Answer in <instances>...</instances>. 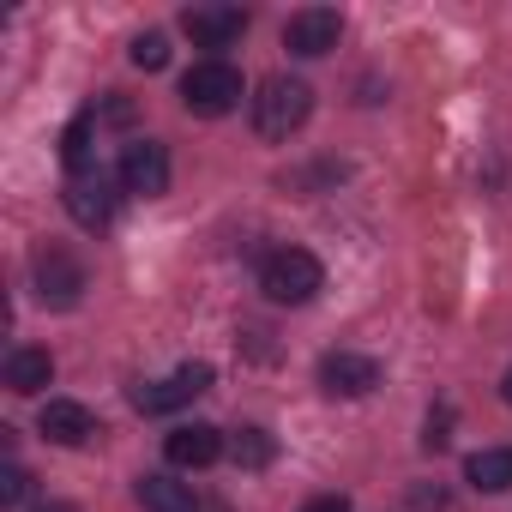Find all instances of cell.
Listing matches in <instances>:
<instances>
[{
	"instance_id": "cell-10",
	"label": "cell",
	"mask_w": 512,
	"mask_h": 512,
	"mask_svg": "<svg viewBox=\"0 0 512 512\" xmlns=\"http://www.w3.org/2000/svg\"><path fill=\"white\" fill-rule=\"evenodd\" d=\"M61 199H67V217H73L79 229H91V235L115 223V193H109V181H103V175H73Z\"/></svg>"
},
{
	"instance_id": "cell-13",
	"label": "cell",
	"mask_w": 512,
	"mask_h": 512,
	"mask_svg": "<svg viewBox=\"0 0 512 512\" xmlns=\"http://www.w3.org/2000/svg\"><path fill=\"white\" fill-rule=\"evenodd\" d=\"M37 428H43L55 446H85V440L97 434V416H91L85 404H73V398H49L43 416H37Z\"/></svg>"
},
{
	"instance_id": "cell-9",
	"label": "cell",
	"mask_w": 512,
	"mask_h": 512,
	"mask_svg": "<svg viewBox=\"0 0 512 512\" xmlns=\"http://www.w3.org/2000/svg\"><path fill=\"white\" fill-rule=\"evenodd\" d=\"M181 31L193 37V49H229V43H241V31H247V13L241 7H187L181 13Z\"/></svg>"
},
{
	"instance_id": "cell-20",
	"label": "cell",
	"mask_w": 512,
	"mask_h": 512,
	"mask_svg": "<svg viewBox=\"0 0 512 512\" xmlns=\"http://www.w3.org/2000/svg\"><path fill=\"white\" fill-rule=\"evenodd\" d=\"M97 121H115V127H121V121H133V103L109 91V103H103V115H97Z\"/></svg>"
},
{
	"instance_id": "cell-14",
	"label": "cell",
	"mask_w": 512,
	"mask_h": 512,
	"mask_svg": "<svg viewBox=\"0 0 512 512\" xmlns=\"http://www.w3.org/2000/svg\"><path fill=\"white\" fill-rule=\"evenodd\" d=\"M49 380H55V356H49V350H31V344H19V350L7 356V392L31 398V392H43Z\"/></svg>"
},
{
	"instance_id": "cell-15",
	"label": "cell",
	"mask_w": 512,
	"mask_h": 512,
	"mask_svg": "<svg viewBox=\"0 0 512 512\" xmlns=\"http://www.w3.org/2000/svg\"><path fill=\"white\" fill-rule=\"evenodd\" d=\"M464 476H470V488H482V494H506V488H512V446H482V452H470V458H464Z\"/></svg>"
},
{
	"instance_id": "cell-1",
	"label": "cell",
	"mask_w": 512,
	"mask_h": 512,
	"mask_svg": "<svg viewBox=\"0 0 512 512\" xmlns=\"http://www.w3.org/2000/svg\"><path fill=\"white\" fill-rule=\"evenodd\" d=\"M247 103H253V133H260V139H290V133L314 115L308 79H290V73L260 79V91H253Z\"/></svg>"
},
{
	"instance_id": "cell-21",
	"label": "cell",
	"mask_w": 512,
	"mask_h": 512,
	"mask_svg": "<svg viewBox=\"0 0 512 512\" xmlns=\"http://www.w3.org/2000/svg\"><path fill=\"white\" fill-rule=\"evenodd\" d=\"M446 422H452L446 410H440V416H428V434H422V446H428V452H440V446H446Z\"/></svg>"
},
{
	"instance_id": "cell-7",
	"label": "cell",
	"mask_w": 512,
	"mask_h": 512,
	"mask_svg": "<svg viewBox=\"0 0 512 512\" xmlns=\"http://www.w3.org/2000/svg\"><path fill=\"white\" fill-rule=\"evenodd\" d=\"M211 386V362H187V368H175L169 380H145V386H133V404L145 410V416H163V410H181L187 398H199Z\"/></svg>"
},
{
	"instance_id": "cell-4",
	"label": "cell",
	"mask_w": 512,
	"mask_h": 512,
	"mask_svg": "<svg viewBox=\"0 0 512 512\" xmlns=\"http://www.w3.org/2000/svg\"><path fill=\"white\" fill-rule=\"evenodd\" d=\"M31 278H37V296L49 302V308H73L79 296H85V266L73 260L67 247H37V260H31Z\"/></svg>"
},
{
	"instance_id": "cell-22",
	"label": "cell",
	"mask_w": 512,
	"mask_h": 512,
	"mask_svg": "<svg viewBox=\"0 0 512 512\" xmlns=\"http://www.w3.org/2000/svg\"><path fill=\"white\" fill-rule=\"evenodd\" d=\"M302 512H350V500H344V494H320V500H308Z\"/></svg>"
},
{
	"instance_id": "cell-24",
	"label": "cell",
	"mask_w": 512,
	"mask_h": 512,
	"mask_svg": "<svg viewBox=\"0 0 512 512\" xmlns=\"http://www.w3.org/2000/svg\"><path fill=\"white\" fill-rule=\"evenodd\" d=\"M500 398H506V404H512V368H506V380H500Z\"/></svg>"
},
{
	"instance_id": "cell-12",
	"label": "cell",
	"mask_w": 512,
	"mask_h": 512,
	"mask_svg": "<svg viewBox=\"0 0 512 512\" xmlns=\"http://www.w3.org/2000/svg\"><path fill=\"white\" fill-rule=\"evenodd\" d=\"M133 500H139L145 512H199L193 482H181V476H169V470H145V476L133 482Z\"/></svg>"
},
{
	"instance_id": "cell-8",
	"label": "cell",
	"mask_w": 512,
	"mask_h": 512,
	"mask_svg": "<svg viewBox=\"0 0 512 512\" xmlns=\"http://www.w3.org/2000/svg\"><path fill=\"white\" fill-rule=\"evenodd\" d=\"M320 386H326L332 398H368V392L380 386V362L362 356V350H332V356L320 362Z\"/></svg>"
},
{
	"instance_id": "cell-23",
	"label": "cell",
	"mask_w": 512,
	"mask_h": 512,
	"mask_svg": "<svg viewBox=\"0 0 512 512\" xmlns=\"http://www.w3.org/2000/svg\"><path fill=\"white\" fill-rule=\"evenodd\" d=\"M37 512H79V506H67V500H49V506H37Z\"/></svg>"
},
{
	"instance_id": "cell-11",
	"label": "cell",
	"mask_w": 512,
	"mask_h": 512,
	"mask_svg": "<svg viewBox=\"0 0 512 512\" xmlns=\"http://www.w3.org/2000/svg\"><path fill=\"white\" fill-rule=\"evenodd\" d=\"M163 452H169L175 470H205V464L223 458V434H217L211 422H187V428H175V434L163 440Z\"/></svg>"
},
{
	"instance_id": "cell-16",
	"label": "cell",
	"mask_w": 512,
	"mask_h": 512,
	"mask_svg": "<svg viewBox=\"0 0 512 512\" xmlns=\"http://www.w3.org/2000/svg\"><path fill=\"white\" fill-rule=\"evenodd\" d=\"M229 452H235V464H241V470H266V464L278 458V440H272L266 428H241V434L229 440Z\"/></svg>"
},
{
	"instance_id": "cell-18",
	"label": "cell",
	"mask_w": 512,
	"mask_h": 512,
	"mask_svg": "<svg viewBox=\"0 0 512 512\" xmlns=\"http://www.w3.org/2000/svg\"><path fill=\"white\" fill-rule=\"evenodd\" d=\"M127 55H133L139 73H163V67H169V37H163V31H145V37H133Z\"/></svg>"
},
{
	"instance_id": "cell-6",
	"label": "cell",
	"mask_w": 512,
	"mask_h": 512,
	"mask_svg": "<svg viewBox=\"0 0 512 512\" xmlns=\"http://www.w3.org/2000/svg\"><path fill=\"white\" fill-rule=\"evenodd\" d=\"M338 37H344V19H338L332 7H302V13H290V25H284V49L302 55V61L332 55Z\"/></svg>"
},
{
	"instance_id": "cell-5",
	"label": "cell",
	"mask_w": 512,
	"mask_h": 512,
	"mask_svg": "<svg viewBox=\"0 0 512 512\" xmlns=\"http://www.w3.org/2000/svg\"><path fill=\"white\" fill-rule=\"evenodd\" d=\"M121 193H133V199H157V193H169V151L157 145V139H133L127 151H121Z\"/></svg>"
},
{
	"instance_id": "cell-3",
	"label": "cell",
	"mask_w": 512,
	"mask_h": 512,
	"mask_svg": "<svg viewBox=\"0 0 512 512\" xmlns=\"http://www.w3.org/2000/svg\"><path fill=\"white\" fill-rule=\"evenodd\" d=\"M241 73L229 67V61H193L187 67V79H181V103H187V115H199V121H217V115H229V109H241Z\"/></svg>"
},
{
	"instance_id": "cell-17",
	"label": "cell",
	"mask_w": 512,
	"mask_h": 512,
	"mask_svg": "<svg viewBox=\"0 0 512 512\" xmlns=\"http://www.w3.org/2000/svg\"><path fill=\"white\" fill-rule=\"evenodd\" d=\"M91 139H97V115L67 121V133H61V163H67L73 175H85V163H91Z\"/></svg>"
},
{
	"instance_id": "cell-2",
	"label": "cell",
	"mask_w": 512,
	"mask_h": 512,
	"mask_svg": "<svg viewBox=\"0 0 512 512\" xmlns=\"http://www.w3.org/2000/svg\"><path fill=\"white\" fill-rule=\"evenodd\" d=\"M320 284H326V272H320V260H314L308 247H278L272 260L260 266V290H266V302H278V308L314 302Z\"/></svg>"
},
{
	"instance_id": "cell-19",
	"label": "cell",
	"mask_w": 512,
	"mask_h": 512,
	"mask_svg": "<svg viewBox=\"0 0 512 512\" xmlns=\"http://www.w3.org/2000/svg\"><path fill=\"white\" fill-rule=\"evenodd\" d=\"M25 494H31V476H25L19 464H7V476H0V500H7V506H25Z\"/></svg>"
}]
</instances>
